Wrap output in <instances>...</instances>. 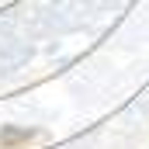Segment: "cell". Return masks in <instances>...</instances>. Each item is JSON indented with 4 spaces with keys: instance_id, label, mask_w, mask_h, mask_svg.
<instances>
[{
    "instance_id": "cell-1",
    "label": "cell",
    "mask_w": 149,
    "mask_h": 149,
    "mask_svg": "<svg viewBox=\"0 0 149 149\" xmlns=\"http://www.w3.org/2000/svg\"><path fill=\"white\" fill-rule=\"evenodd\" d=\"M35 139L38 132H31V128H14V125L0 128V149H21V146H31Z\"/></svg>"
}]
</instances>
